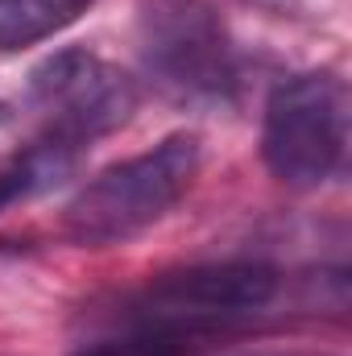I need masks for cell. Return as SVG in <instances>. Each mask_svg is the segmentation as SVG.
I'll return each instance as SVG.
<instances>
[{
    "label": "cell",
    "instance_id": "5b68a950",
    "mask_svg": "<svg viewBox=\"0 0 352 356\" xmlns=\"http://www.w3.org/2000/svg\"><path fill=\"white\" fill-rule=\"evenodd\" d=\"M29 108L42 116V137L88 154L137 112V83L91 50H58L29 75Z\"/></svg>",
    "mask_w": 352,
    "mask_h": 356
},
{
    "label": "cell",
    "instance_id": "6da1fadb",
    "mask_svg": "<svg viewBox=\"0 0 352 356\" xmlns=\"http://www.w3.org/2000/svg\"><path fill=\"white\" fill-rule=\"evenodd\" d=\"M199 175V137L175 133L88 178L63 211V232L79 249H112L150 232L178 207Z\"/></svg>",
    "mask_w": 352,
    "mask_h": 356
},
{
    "label": "cell",
    "instance_id": "7a4b0ae2",
    "mask_svg": "<svg viewBox=\"0 0 352 356\" xmlns=\"http://www.w3.org/2000/svg\"><path fill=\"white\" fill-rule=\"evenodd\" d=\"M349 154V88L332 71H303L269 91L262 112L265 170L290 191H315Z\"/></svg>",
    "mask_w": 352,
    "mask_h": 356
},
{
    "label": "cell",
    "instance_id": "3957f363",
    "mask_svg": "<svg viewBox=\"0 0 352 356\" xmlns=\"http://www.w3.org/2000/svg\"><path fill=\"white\" fill-rule=\"evenodd\" d=\"M141 63L182 104H224L237 91V46L207 0H141Z\"/></svg>",
    "mask_w": 352,
    "mask_h": 356
},
{
    "label": "cell",
    "instance_id": "ba28073f",
    "mask_svg": "<svg viewBox=\"0 0 352 356\" xmlns=\"http://www.w3.org/2000/svg\"><path fill=\"white\" fill-rule=\"evenodd\" d=\"M199 340L175 336V332H158V327H141V323H112L108 336L83 344L75 356H191Z\"/></svg>",
    "mask_w": 352,
    "mask_h": 356
},
{
    "label": "cell",
    "instance_id": "52a82bcc",
    "mask_svg": "<svg viewBox=\"0 0 352 356\" xmlns=\"http://www.w3.org/2000/svg\"><path fill=\"white\" fill-rule=\"evenodd\" d=\"M95 0H0V54L29 50L75 25Z\"/></svg>",
    "mask_w": 352,
    "mask_h": 356
},
{
    "label": "cell",
    "instance_id": "8992f818",
    "mask_svg": "<svg viewBox=\"0 0 352 356\" xmlns=\"http://www.w3.org/2000/svg\"><path fill=\"white\" fill-rule=\"evenodd\" d=\"M79 162H83V149L63 145V141L38 133L29 145H21L13 158L0 162V211L63 186L67 178L79 170Z\"/></svg>",
    "mask_w": 352,
    "mask_h": 356
},
{
    "label": "cell",
    "instance_id": "277c9868",
    "mask_svg": "<svg viewBox=\"0 0 352 356\" xmlns=\"http://www.w3.org/2000/svg\"><path fill=\"white\" fill-rule=\"evenodd\" d=\"M278 294V273L262 261H203L141 286L112 323H141L207 340L211 332L265 311Z\"/></svg>",
    "mask_w": 352,
    "mask_h": 356
}]
</instances>
